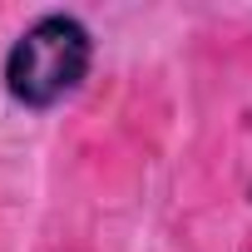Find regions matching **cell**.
Masks as SVG:
<instances>
[{
    "label": "cell",
    "mask_w": 252,
    "mask_h": 252,
    "mask_svg": "<svg viewBox=\"0 0 252 252\" xmlns=\"http://www.w3.org/2000/svg\"><path fill=\"white\" fill-rule=\"evenodd\" d=\"M94 69V35L79 15L50 10L35 25H25L15 35V45L5 50V64H0V79H5V94L20 109H55L64 104Z\"/></svg>",
    "instance_id": "6da1fadb"
}]
</instances>
